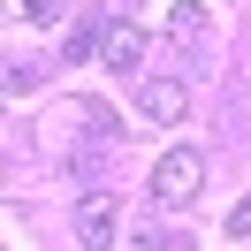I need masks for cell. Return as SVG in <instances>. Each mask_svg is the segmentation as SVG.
<instances>
[{
  "mask_svg": "<svg viewBox=\"0 0 251 251\" xmlns=\"http://www.w3.org/2000/svg\"><path fill=\"white\" fill-rule=\"evenodd\" d=\"M38 84H46V61H16L8 69V92H38Z\"/></svg>",
  "mask_w": 251,
  "mask_h": 251,
  "instance_id": "ba28073f",
  "label": "cell"
},
{
  "mask_svg": "<svg viewBox=\"0 0 251 251\" xmlns=\"http://www.w3.org/2000/svg\"><path fill=\"white\" fill-rule=\"evenodd\" d=\"M137 114H145V122H183V114H190V92L175 76H137Z\"/></svg>",
  "mask_w": 251,
  "mask_h": 251,
  "instance_id": "3957f363",
  "label": "cell"
},
{
  "mask_svg": "<svg viewBox=\"0 0 251 251\" xmlns=\"http://www.w3.org/2000/svg\"><path fill=\"white\" fill-rule=\"evenodd\" d=\"M168 38H175V46H198V38H205V0H175V8H168Z\"/></svg>",
  "mask_w": 251,
  "mask_h": 251,
  "instance_id": "5b68a950",
  "label": "cell"
},
{
  "mask_svg": "<svg viewBox=\"0 0 251 251\" xmlns=\"http://www.w3.org/2000/svg\"><path fill=\"white\" fill-rule=\"evenodd\" d=\"M228 236H251V198H244V205L228 213Z\"/></svg>",
  "mask_w": 251,
  "mask_h": 251,
  "instance_id": "9c48e42d",
  "label": "cell"
},
{
  "mask_svg": "<svg viewBox=\"0 0 251 251\" xmlns=\"http://www.w3.org/2000/svg\"><path fill=\"white\" fill-rule=\"evenodd\" d=\"M99 69H114V76H137V69H145V31H137V23H122V16L107 23V53H99Z\"/></svg>",
  "mask_w": 251,
  "mask_h": 251,
  "instance_id": "277c9868",
  "label": "cell"
},
{
  "mask_svg": "<svg viewBox=\"0 0 251 251\" xmlns=\"http://www.w3.org/2000/svg\"><path fill=\"white\" fill-rule=\"evenodd\" d=\"M99 53H107V23H99V16H84L76 31H69V46H61V61H99Z\"/></svg>",
  "mask_w": 251,
  "mask_h": 251,
  "instance_id": "8992f818",
  "label": "cell"
},
{
  "mask_svg": "<svg viewBox=\"0 0 251 251\" xmlns=\"http://www.w3.org/2000/svg\"><path fill=\"white\" fill-rule=\"evenodd\" d=\"M53 16H61V0H16V23H31V31H46Z\"/></svg>",
  "mask_w": 251,
  "mask_h": 251,
  "instance_id": "52a82bcc",
  "label": "cell"
},
{
  "mask_svg": "<svg viewBox=\"0 0 251 251\" xmlns=\"http://www.w3.org/2000/svg\"><path fill=\"white\" fill-rule=\"evenodd\" d=\"M198 183H205V152H198V145H168L160 168H152V205L183 213V205L198 198Z\"/></svg>",
  "mask_w": 251,
  "mask_h": 251,
  "instance_id": "6da1fadb",
  "label": "cell"
},
{
  "mask_svg": "<svg viewBox=\"0 0 251 251\" xmlns=\"http://www.w3.org/2000/svg\"><path fill=\"white\" fill-rule=\"evenodd\" d=\"M114 221H122V205H114V190H84V198H76V244L107 251V244H114Z\"/></svg>",
  "mask_w": 251,
  "mask_h": 251,
  "instance_id": "7a4b0ae2",
  "label": "cell"
}]
</instances>
